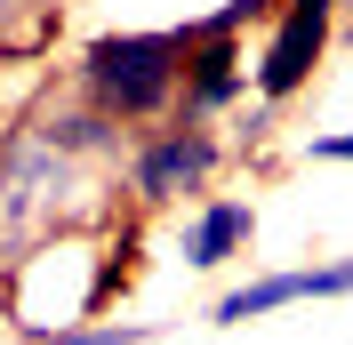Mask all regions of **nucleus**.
Masks as SVG:
<instances>
[{
    "label": "nucleus",
    "instance_id": "10",
    "mask_svg": "<svg viewBox=\"0 0 353 345\" xmlns=\"http://www.w3.org/2000/svg\"><path fill=\"white\" fill-rule=\"evenodd\" d=\"M305 161H353V129H330V137H305Z\"/></svg>",
    "mask_w": 353,
    "mask_h": 345
},
{
    "label": "nucleus",
    "instance_id": "1",
    "mask_svg": "<svg viewBox=\"0 0 353 345\" xmlns=\"http://www.w3.org/2000/svg\"><path fill=\"white\" fill-rule=\"evenodd\" d=\"M185 88V32H97L81 48V97L112 121H161Z\"/></svg>",
    "mask_w": 353,
    "mask_h": 345
},
{
    "label": "nucleus",
    "instance_id": "9",
    "mask_svg": "<svg viewBox=\"0 0 353 345\" xmlns=\"http://www.w3.org/2000/svg\"><path fill=\"white\" fill-rule=\"evenodd\" d=\"M153 329L145 322H97V329H48V322H24V345H145Z\"/></svg>",
    "mask_w": 353,
    "mask_h": 345
},
{
    "label": "nucleus",
    "instance_id": "11",
    "mask_svg": "<svg viewBox=\"0 0 353 345\" xmlns=\"http://www.w3.org/2000/svg\"><path fill=\"white\" fill-rule=\"evenodd\" d=\"M8 8H17V0H0V17H8Z\"/></svg>",
    "mask_w": 353,
    "mask_h": 345
},
{
    "label": "nucleus",
    "instance_id": "5",
    "mask_svg": "<svg viewBox=\"0 0 353 345\" xmlns=\"http://www.w3.org/2000/svg\"><path fill=\"white\" fill-rule=\"evenodd\" d=\"M305 297H353V257H330V265H289V273H257L241 289H225L217 329H241V322H265V313H281V305H305Z\"/></svg>",
    "mask_w": 353,
    "mask_h": 345
},
{
    "label": "nucleus",
    "instance_id": "2",
    "mask_svg": "<svg viewBox=\"0 0 353 345\" xmlns=\"http://www.w3.org/2000/svg\"><path fill=\"white\" fill-rule=\"evenodd\" d=\"M217 169H225L217 137L193 129V121H169V129H153L129 152V193L145 201V209H169V201H185V193H209Z\"/></svg>",
    "mask_w": 353,
    "mask_h": 345
},
{
    "label": "nucleus",
    "instance_id": "4",
    "mask_svg": "<svg viewBox=\"0 0 353 345\" xmlns=\"http://www.w3.org/2000/svg\"><path fill=\"white\" fill-rule=\"evenodd\" d=\"M65 193H72V161H65L57 145H41L32 129L0 145V241L41 233Z\"/></svg>",
    "mask_w": 353,
    "mask_h": 345
},
{
    "label": "nucleus",
    "instance_id": "8",
    "mask_svg": "<svg viewBox=\"0 0 353 345\" xmlns=\"http://www.w3.org/2000/svg\"><path fill=\"white\" fill-rule=\"evenodd\" d=\"M32 137L57 145L65 161H105V152H121V121H112L105 105H57V112L32 121Z\"/></svg>",
    "mask_w": 353,
    "mask_h": 345
},
{
    "label": "nucleus",
    "instance_id": "6",
    "mask_svg": "<svg viewBox=\"0 0 353 345\" xmlns=\"http://www.w3.org/2000/svg\"><path fill=\"white\" fill-rule=\"evenodd\" d=\"M249 88V65L233 41H185V88H176V121H193V129H209L233 97Z\"/></svg>",
    "mask_w": 353,
    "mask_h": 345
},
{
    "label": "nucleus",
    "instance_id": "3",
    "mask_svg": "<svg viewBox=\"0 0 353 345\" xmlns=\"http://www.w3.org/2000/svg\"><path fill=\"white\" fill-rule=\"evenodd\" d=\"M273 17H281V24H273L265 57L249 65L257 105H289V97L313 81V65L330 57V41H337V0H281Z\"/></svg>",
    "mask_w": 353,
    "mask_h": 345
},
{
    "label": "nucleus",
    "instance_id": "7",
    "mask_svg": "<svg viewBox=\"0 0 353 345\" xmlns=\"http://www.w3.org/2000/svg\"><path fill=\"white\" fill-rule=\"evenodd\" d=\"M249 241H257V209L233 193H209L193 217H185V241H176V257L193 265V273H217L225 257H241Z\"/></svg>",
    "mask_w": 353,
    "mask_h": 345
}]
</instances>
